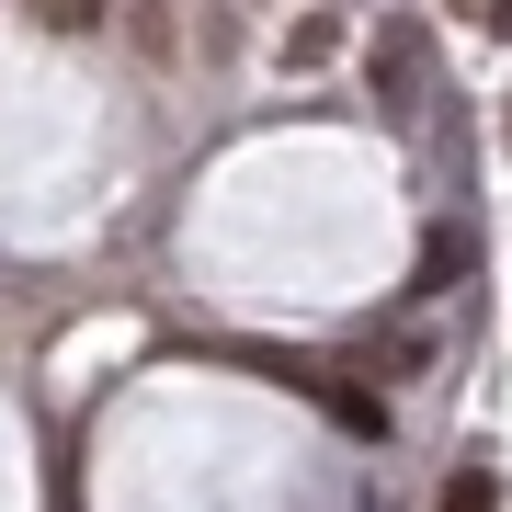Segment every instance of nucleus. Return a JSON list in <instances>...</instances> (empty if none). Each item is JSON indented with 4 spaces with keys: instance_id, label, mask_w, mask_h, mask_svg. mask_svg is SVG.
Listing matches in <instances>:
<instances>
[{
    "instance_id": "f257e3e1",
    "label": "nucleus",
    "mask_w": 512,
    "mask_h": 512,
    "mask_svg": "<svg viewBox=\"0 0 512 512\" xmlns=\"http://www.w3.org/2000/svg\"><path fill=\"white\" fill-rule=\"evenodd\" d=\"M376 103L387 114H421V35H410V23L376 35Z\"/></svg>"
},
{
    "instance_id": "f03ea898",
    "label": "nucleus",
    "mask_w": 512,
    "mask_h": 512,
    "mask_svg": "<svg viewBox=\"0 0 512 512\" xmlns=\"http://www.w3.org/2000/svg\"><path fill=\"white\" fill-rule=\"evenodd\" d=\"M319 399H330V421H342V433H387V399H365V387L319 376Z\"/></svg>"
},
{
    "instance_id": "7ed1b4c3",
    "label": "nucleus",
    "mask_w": 512,
    "mask_h": 512,
    "mask_svg": "<svg viewBox=\"0 0 512 512\" xmlns=\"http://www.w3.org/2000/svg\"><path fill=\"white\" fill-rule=\"evenodd\" d=\"M330 46H342V23H330V12H319V23H296V35H285V69H319Z\"/></svg>"
},
{
    "instance_id": "423d86ee",
    "label": "nucleus",
    "mask_w": 512,
    "mask_h": 512,
    "mask_svg": "<svg viewBox=\"0 0 512 512\" xmlns=\"http://www.w3.org/2000/svg\"><path fill=\"white\" fill-rule=\"evenodd\" d=\"M490 35H512V0H490Z\"/></svg>"
},
{
    "instance_id": "39448f33",
    "label": "nucleus",
    "mask_w": 512,
    "mask_h": 512,
    "mask_svg": "<svg viewBox=\"0 0 512 512\" xmlns=\"http://www.w3.org/2000/svg\"><path fill=\"white\" fill-rule=\"evenodd\" d=\"M433 512H501V490H490V467H467V478H456V490H444Z\"/></svg>"
},
{
    "instance_id": "20e7f679",
    "label": "nucleus",
    "mask_w": 512,
    "mask_h": 512,
    "mask_svg": "<svg viewBox=\"0 0 512 512\" xmlns=\"http://www.w3.org/2000/svg\"><path fill=\"white\" fill-rule=\"evenodd\" d=\"M35 23H46V35H92L103 0H35Z\"/></svg>"
}]
</instances>
